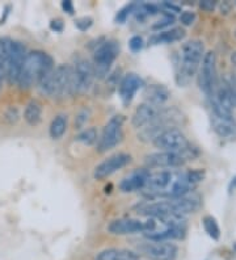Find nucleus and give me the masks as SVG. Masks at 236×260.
<instances>
[{
  "label": "nucleus",
  "mask_w": 236,
  "mask_h": 260,
  "mask_svg": "<svg viewBox=\"0 0 236 260\" xmlns=\"http://www.w3.org/2000/svg\"><path fill=\"white\" fill-rule=\"evenodd\" d=\"M201 196L197 193H189L175 199H160L141 203L136 208L137 213L148 218H157L164 216H184L195 213L201 208Z\"/></svg>",
  "instance_id": "nucleus-1"
},
{
  "label": "nucleus",
  "mask_w": 236,
  "mask_h": 260,
  "mask_svg": "<svg viewBox=\"0 0 236 260\" xmlns=\"http://www.w3.org/2000/svg\"><path fill=\"white\" fill-rule=\"evenodd\" d=\"M205 57V46L201 40H189L181 45L176 58V83L180 87L188 86L194 78L202 59Z\"/></svg>",
  "instance_id": "nucleus-2"
},
{
  "label": "nucleus",
  "mask_w": 236,
  "mask_h": 260,
  "mask_svg": "<svg viewBox=\"0 0 236 260\" xmlns=\"http://www.w3.org/2000/svg\"><path fill=\"white\" fill-rule=\"evenodd\" d=\"M53 58L41 50L30 51L26 54L17 84L21 89H29L37 84L46 71L53 69Z\"/></svg>",
  "instance_id": "nucleus-3"
},
{
  "label": "nucleus",
  "mask_w": 236,
  "mask_h": 260,
  "mask_svg": "<svg viewBox=\"0 0 236 260\" xmlns=\"http://www.w3.org/2000/svg\"><path fill=\"white\" fill-rule=\"evenodd\" d=\"M195 149L185 150V151H160L154 152L150 155L146 156V166L150 168H161V170H167V168H177L185 165L188 160L193 159L195 156Z\"/></svg>",
  "instance_id": "nucleus-4"
},
{
  "label": "nucleus",
  "mask_w": 236,
  "mask_h": 260,
  "mask_svg": "<svg viewBox=\"0 0 236 260\" xmlns=\"http://www.w3.org/2000/svg\"><path fill=\"white\" fill-rule=\"evenodd\" d=\"M120 55V45L114 40L101 42L93 53V69L96 76L103 78L109 73L110 66Z\"/></svg>",
  "instance_id": "nucleus-5"
},
{
  "label": "nucleus",
  "mask_w": 236,
  "mask_h": 260,
  "mask_svg": "<svg viewBox=\"0 0 236 260\" xmlns=\"http://www.w3.org/2000/svg\"><path fill=\"white\" fill-rule=\"evenodd\" d=\"M78 93L76 91L74 67L70 64H59L54 69L53 75V96L51 98L63 99L66 96H73Z\"/></svg>",
  "instance_id": "nucleus-6"
},
{
  "label": "nucleus",
  "mask_w": 236,
  "mask_h": 260,
  "mask_svg": "<svg viewBox=\"0 0 236 260\" xmlns=\"http://www.w3.org/2000/svg\"><path fill=\"white\" fill-rule=\"evenodd\" d=\"M123 122H125V117L121 114H117L105 124L101 136L98 137V152H107L114 149L117 145H120L123 138Z\"/></svg>",
  "instance_id": "nucleus-7"
},
{
  "label": "nucleus",
  "mask_w": 236,
  "mask_h": 260,
  "mask_svg": "<svg viewBox=\"0 0 236 260\" xmlns=\"http://www.w3.org/2000/svg\"><path fill=\"white\" fill-rule=\"evenodd\" d=\"M199 88L205 95L210 98L211 93L214 92L215 87L218 86V73H217V55L214 51H206L199 66L198 76Z\"/></svg>",
  "instance_id": "nucleus-8"
},
{
  "label": "nucleus",
  "mask_w": 236,
  "mask_h": 260,
  "mask_svg": "<svg viewBox=\"0 0 236 260\" xmlns=\"http://www.w3.org/2000/svg\"><path fill=\"white\" fill-rule=\"evenodd\" d=\"M152 143H154L156 149H160L161 151L179 152L185 151V150L192 147L185 134L175 126L164 130L163 133H160L155 138Z\"/></svg>",
  "instance_id": "nucleus-9"
},
{
  "label": "nucleus",
  "mask_w": 236,
  "mask_h": 260,
  "mask_svg": "<svg viewBox=\"0 0 236 260\" xmlns=\"http://www.w3.org/2000/svg\"><path fill=\"white\" fill-rule=\"evenodd\" d=\"M138 251L151 260H176L177 256V247L171 242H143L138 244Z\"/></svg>",
  "instance_id": "nucleus-10"
},
{
  "label": "nucleus",
  "mask_w": 236,
  "mask_h": 260,
  "mask_svg": "<svg viewBox=\"0 0 236 260\" xmlns=\"http://www.w3.org/2000/svg\"><path fill=\"white\" fill-rule=\"evenodd\" d=\"M74 75H75L78 93L88 92L93 86L94 78H96L93 64L87 59H79L74 66Z\"/></svg>",
  "instance_id": "nucleus-11"
},
{
  "label": "nucleus",
  "mask_w": 236,
  "mask_h": 260,
  "mask_svg": "<svg viewBox=\"0 0 236 260\" xmlns=\"http://www.w3.org/2000/svg\"><path fill=\"white\" fill-rule=\"evenodd\" d=\"M130 162H131V155H129V154H126V152L114 154V155L105 159L104 162H101L97 167L94 168V179L103 180V179L108 178L110 175H113L114 172H117L121 168L126 167Z\"/></svg>",
  "instance_id": "nucleus-12"
},
{
  "label": "nucleus",
  "mask_w": 236,
  "mask_h": 260,
  "mask_svg": "<svg viewBox=\"0 0 236 260\" xmlns=\"http://www.w3.org/2000/svg\"><path fill=\"white\" fill-rule=\"evenodd\" d=\"M26 48L24 44L19 41H12V46H11V54H10V62H8V70H7V79L10 82V84H15L19 82V76L21 73L22 64L26 58Z\"/></svg>",
  "instance_id": "nucleus-13"
},
{
  "label": "nucleus",
  "mask_w": 236,
  "mask_h": 260,
  "mask_svg": "<svg viewBox=\"0 0 236 260\" xmlns=\"http://www.w3.org/2000/svg\"><path fill=\"white\" fill-rule=\"evenodd\" d=\"M164 107H157V105L151 104V103H143L136 109L132 114L131 124L137 129H143L147 125H150L152 121L156 120L160 113L163 112Z\"/></svg>",
  "instance_id": "nucleus-14"
},
{
  "label": "nucleus",
  "mask_w": 236,
  "mask_h": 260,
  "mask_svg": "<svg viewBox=\"0 0 236 260\" xmlns=\"http://www.w3.org/2000/svg\"><path fill=\"white\" fill-rule=\"evenodd\" d=\"M145 86V82L141 76L136 73L126 74L122 78V80L118 84V93L125 105L130 104L132 102L134 96L137 95L139 89Z\"/></svg>",
  "instance_id": "nucleus-15"
},
{
  "label": "nucleus",
  "mask_w": 236,
  "mask_h": 260,
  "mask_svg": "<svg viewBox=\"0 0 236 260\" xmlns=\"http://www.w3.org/2000/svg\"><path fill=\"white\" fill-rule=\"evenodd\" d=\"M108 232L114 235H127L136 233L146 232V221H139L134 218L114 219L108 226Z\"/></svg>",
  "instance_id": "nucleus-16"
},
{
  "label": "nucleus",
  "mask_w": 236,
  "mask_h": 260,
  "mask_svg": "<svg viewBox=\"0 0 236 260\" xmlns=\"http://www.w3.org/2000/svg\"><path fill=\"white\" fill-rule=\"evenodd\" d=\"M150 171L146 168H141V170H136L131 174L127 175L125 179L120 183V189L125 193H131V192H137V190H142L145 188L146 181H147Z\"/></svg>",
  "instance_id": "nucleus-17"
},
{
  "label": "nucleus",
  "mask_w": 236,
  "mask_h": 260,
  "mask_svg": "<svg viewBox=\"0 0 236 260\" xmlns=\"http://www.w3.org/2000/svg\"><path fill=\"white\" fill-rule=\"evenodd\" d=\"M211 124L215 133L222 138H236V117H215L211 116Z\"/></svg>",
  "instance_id": "nucleus-18"
},
{
  "label": "nucleus",
  "mask_w": 236,
  "mask_h": 260,
  "mask_svg": "<svg viewBox=\"0 0 236 260\" xmlns=\"http://www.w3.org/2000/svg\"><path fill=\"white\" fill-rule=\"evenodd\" d=\"M145 98L147 103H151L157 107H163L171 98V92L168 91V88L161 84H150V86H146L145 88Z\"/></svg>",
  "instance_id": "nucleus-19"
},
{
  "label": "nucleus",
  "mask_w": 236,
  "mask_h": 260,
  "mask_svg": "<svg viewBox=\"0 0 236 260\" xmlns=\"http://www.w3.org/2000/svg\"><path fill=\"white\" fill-rule=\"evenodd\" d=\"M185 37V30L181 28H173L171 30L157 32L152 35L148 40L150 45H161V44H173V42L181 41Z\"/></svg>",
  "instance_id": "nucleus-20"
},
{
  "label": "nucleus",
  "mask_w": 236,
  "mask_h": 260,
  "mask_svg": "<svg viewBox=\"0 0 236 260\" xmlns=\"http://www.w3.org/2000/svg\"><path fill=\"white\" fill-rule=\"evenodd\" d=\"M97 260H139V255L134 251L125 248H108L101 251L96 257Z\"/></svg>",
  "instance_id": "nucleus-21"
},
{
  "label": "nucleus",
  "mask_w": 236,
  "mask_h": 260,
  "mask_svg": "<svg viewBox=\"0 0 236 260\" xmlns=\"http://www.w3.org/2000/svg\"><path fill=\"white\" fill-rule=\"evenodd\" d=\"M42 118V105L37 100H30L26 104L25 111H24V120L28 122L30 126H36L41 122Z\"/></svg>",
  "instance_id": "nucleus-22"
},
{
  "label": "nucleus",
  "mask_w": 236,
  "mask_h": 260,
  "mask_svg": "<svg viewBox=\"0 0 236 260\" xmlns=\"http://www.w3.org/2000/svg\"><path fill=\"white\" fill-rule=\"evenodd\" d=\"M67 125H69V121H67L66 114H57L55 117L51 121L50 127H49V133L53 140H59L64 136L67 130Z\"/></svg>",
  "instance_id": "nucleus-23"
},
{
  "label": "nucleus",
  "mask_w": 236,
  "mask_h": 260,
  "mask_svg": "<svg viewBox=\"0 0 236 260\" xmlns=\"http://www.w3.org/2000/svg\"><path fill=\"white\" fill-rule=\"evenodd\" d=\"M202 225H204L205 232L208 233V235L211 239L214 241H218L220 238V229L219 225H218L217 219L211 216H206L202 219Z\"/></svg>",
  "instance_id": "nucleus-24"
},
{
  "label": "nucleus",
  "mask_w": 236,
  "mask_h": 260,
  "mask_svg": "<svg viewBox=\"0 0 236 260\" xmlns=\"http://www.w3.org/2000/svg\"><path fill=\"white\" fill-rule=\"evenodd\" d=\"M97 130L94 129V127H88V129L82 130V132L78 134V137H76V140H78L79 142H82L83 145H87V146H91L94 142H97Z\"/></svg>",
  "instance_id": "nucleus-25"
},
{
  "label": "nucleus",
  "mask_w": 236,
  "mask_h": 260,
  "mask_svg": "<svg viewBox=\"0 0 236 260\" xmlns=\"http://www.w3.org/2000/svg\"><path fill=\"white\" fill-rule=\"evenodd\" d=\"M89 116H91V112H89V109H82V111L79 112L75 117L76 129H82V127H84V125L89 121Z\"/></svg>",
  "instance_id": "nucleus-26"
},
{
  "label": "nucleus",
  "mask_w": 236,
  "mask_h": 260,
  "mask_svg": "<svg viewBox=\"0 0 236 260\" xmlns=\"http://www.w3.org/2000/svg\"><path fill=\"white\" fill-rule=\"evenodd\" d=\"M136 7H137V4H134V3L129 4V6H126L125 8H123V10H121L120 12H118V15H117V17H116L117 21L121 22V24H123L130 13H132L134 11H136Z\"/></svg>",
  "instance_id": "nucleus-27"
},
{
  "label": "nucleus",
  "mask_w": 236,
  "mask_h": 260,
  "mask_svg": "<svg viewBox=\"0 0 236 260\" xmlns=\"http://www.w3.org/2000/svg\"><path fill=\"white\" fill-rule=\"evenodd\" d=\"M180 21H181L184 26L193 25L195 21V13L193 11H184L180 15Z\"/></svg>",
  "instance_id": "nucleus-28"
},
{
  "label": "nucleus",
  "mask_w": 236,
  "mask_h": 260,
  "mask_svg": "<svg viewBox=\"0 0 236 260\" xmlns=\"http://www.w3.org/2000/svg\"><path fill=\"white\" fill-rule=\"evenodd\" d=\"M173 21H175V16L173 15H171L170 12H164V17L160 20V21H157L156 24H155L152 28L156 29V30H159V29H163L165 28V26H170L171 24H173Z\"/></svg>",
  "instance_id": "nucleus-29"
},
{
  "label": "nucleus",
  "mask_w": 236,
  "mask_h": 260,
  "mask_svg": "<svg viewBox=\"0 0 236 260\" xmlns=\"http://www.w3.org/2000/svg\"><path fill=\"white\" fill-rule=\"evenodd\" d=\"M93 24V20L91 17H80L75 21V25L79 30H82V32H85V30H88L89 28Z\"/></svg>",
  "instance_id": "nucleus-30"
},
{
  "label": "nucleus",
  "mask_w": 236,
  "mask_h": 260,
  "mask_svg": "<svg viewBox=\"0 0 236 260\" xmlns=\"http://www.w3.org/2000/svg\"><path fill=\"white\" fill-rule=\"evenodd\" d=\"M129 46L131 49V51L134 53H138V51L142 50L143 48V38L141 36H132L129 41Z\"/></svg>",
  "instance_id": "nucleus-31"
},
{
  "label": "nucleus",
  "mask_w": 236,
  "mask_h": 260,
  "mask_svg": "<svg viewBox=\"0 0 236 260\" xmlns=\"http://www.w3.org/2000/svg\"><path fill=\"white\" fill-rule=\"evenodd\" d=\"M201 8L205 11H208V12H211V11L214 10L215 6H217V3L215 2H211V0H204V2H201Z\"/></svg>",
  "instance_id": "nucleus-32"
},
{
  "label": "nucleus",
  "mask_w": 236,
  "mask_h": 260,
  "mask_svg": "<svg viewBox=\"0 0 236 260\" xmlns=\"http://www.w3.org/2000/svg\"><path fill=\"white\" fill-rule=\"evenodd\" d=\"M63 21L62 20H59V19H57V20H53V21L50 22V28L53 29L54 32H58V33H60L63 30Z\"/></svg>",
  "instance_id": "nucleus-33"
},
{
  "label": "nucleus",
  "mask_w": 236,
  "mask_h": 260,
  "mask_svg": "<svg viewBox=\"0 0 236 260\" xmlns=\"http://www.w3.org/2000/svg\"><path fill=\"white\" fill-rule=\"evenodd\" d=\"M62 8L66 11L69 15H73V13H74V4H73V2H70V0L62 2Z\"/></svg>",
  "instance_id": "nucleus-34"
},
{
  "label": "nucleus",
  "mask_w": 236,
  "mask_h": 260,
  "mask_svg": "<svg viewBox=\"0 0 236 260\" xmlns=\"http://www.w3.org/2000/svg\"><path fill=\"white\" fill-rule=\"evenodd\" d=\"M230 189H231V192H232V189H236V178L232 179V181H231Z\"/></svg>",
  "instance_id": "nucleus-35"
},
{
  "label": "nucleus",
  "mask_w": 236,
  "mask_h": 260,
  "mask_svg": "<svg viewBox=\"0 0 236 260\" xmlns=\"http://www.w3.org/2000/svg\"><path fill=\"white\" fill-rule=\"evenodd\" d=\"M0 86H2V75H0Z\"/></svg>",
  "instance_id": "nucleus-36"
},
{
  "label": "nucleus",
  "mask_w": 236,
  "mask_h": 260,
  "mask_svg": "<svg viewBox=\"0 0 236 260\" xmlns=\"http://www.w3.org/2000/svg\"><path fill=\"white\" fill-rule=\"evenodd\" d=\"M233 76V79H235V82H236V75H232Z\"/></svg>",
  "instance_id": "nucleus-37"
}]
</instances>
